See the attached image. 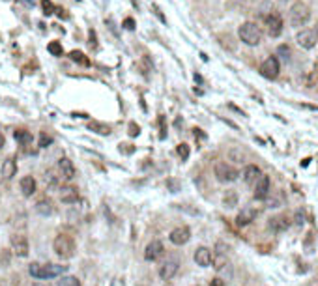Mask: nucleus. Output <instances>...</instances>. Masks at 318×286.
<instances>
[{"label": "nucleus", "instance_id": "obj_1", "mask_svg": "<svg viewBox=\"0 0 318 286\" xmlns=\"http://www.w3.org/2000/svg\"><path fill=\"white\" fill-rule=\"evenodd\" d=\"M67 271V266H60V264H40V262H32L28 266V273L34 279H54L60 277Z\"/></svg>", "mask_w": 318, "mask_h": 286}, {"label": "nucleus", "instance_id": "obj_2", "mask_svg": "<svg viewBox=\"0 0 318 286\" xmlns=\"http://www.w3.org/2000/svg\"><path fill=\"white\" fill-rule=\"evenodd\" d=\"M238 36H240V40L244 41L246 45L255 47V45H259L260 40H262V30H260V27L257 25V23L247 21V23H244V25L240 27Z\"/></svg>", "mask_w": 318, "mask_h": 286}, {"label": "nucleus", "instance_id": "obj_3", "mask_svg": "<svg viewBox=\"0 0 318 286\" xmlns=\"http://www.w3.org/2000/svg\"><path fill=\"white\" fill-rule=\"evenodd\" d=\"M53 249H54V253L58 254L60 258H64V260L73 258V256H75V251H77L75 241H73V238H69L67 234H60V236H56V238H54Z\"/></svg>", "mask_w": 318, "mask_h": 286}, {"label": "nucleus", "instance_id": "obj_4", "mask_svg": "<svg viewBox=\"0 0 318 286\" xmlns=\"http://www.w3.org/2000/svg\"><path fill=\"white\" fill-rule=\"evenodd\" d=\"M288 19H290L292 27H303L305 23L311 19V8L307 6L305 2H301V0L294 2L290 12H288Z\"/></svg>", "mask_w": 318, "mask_h": 286}, {"label": "nucleus", "instance_id": "obj_5", "mask_svg": "<svg viewBox=\"0 0 318 286\" xmlns=\"http://www.w3.org/2000/svg\"><path fill=\"white\" fill-rule=\"evenodd\" d=\"M213 174H215V178H217L221 183H232V181H236L240 178L238 168H234V166L225 163V161L215 163V166H213Z\"/></svg>", "mask_w": 318, "mask_h": 286}, {"label": "nucleus", "instance_id": "obj_6", "mask_svg": "<svg viewBox=\"0 0 318 286\" xmlns=\"http://www.w3.org/2000/svg\"><path fill=\"white\" fill-rule=\"evenodd\" d=\"M283 27H285L283 25V17L277 14H270L264 19V28L270 38H279L283 34Z\"/></svg>", "mask_w": 318, "mask_h": 286}, {"label": "nucleus", "instance_id": "obj_7", "mask_svg": "<svg viewBox=\"0 0 318 286\" xmlns=\"http://www.w3.org/2000/svg\"><path fill=\"white\" fill-rule=\"evenodd\" d=\"M279 71H281V64H279L277 56H268V58L262 62V66H260L262 77H266V79H270V80L277 79Z\"/></svg>", "mask_w": 318, "mask_h": 286}, {"label": "nucleus", "instance_id": "obj_8", "mask_svg": "<svg viewBox=\"0 0 318 286\" xmlns=\"http://www.w3.org/2000/svg\"><path fill=\"white\" fill-rule=\"evenodd\" d=\"M296 41L303 49H312L318 43V30L316 28H305L296 36Z\"/></svg>", "mask_w": 318, "mask_h": 286}, {"label": "nucleus", "instance_id": "obj_9", "mask_svg": "<svg viewBox=\"0 0 318 286\" xmlns=\"http://www.w3.org/2000/svg\"><path fill=\"white\" fill-rule=\"evenodd\" d=\"M178 269H180L178 258H167V262H163V266L159 267V277L163 280H171L176 277Z\"/></svg>", "mask_w": 318, "mask_h": 286}, {"label": "nucleus", "instance_id": "obj_10", "mask_svg": "<svg viewBox=\"0 0 318 286\" xmlns=\"http://www.w3.org/2000/svg\"><path fill=\"white\" fill-rule=\"evenodd\" d=\"M163 254H165V247H163V243L159 240L150 241L144 249V258L148 260V262H155V260H159Z\"/></svg>", "mask_w": 318, "mask_h": 286}, {"label": "nucleus", "instance_id": "obj_11", "mask_svg": "<svg viewBox=\"0 0 318 286\" xmlns=\"http://www.w3.org/2000/svg\"><path fill=\"white\" fill-rule=\"evenodd\" d=\"M12 249H14V253L17 254V256H28L30 247H28L27 236H23V234H14V236H12Z\"/></svg>", "mask_w": 318, "mask_h": 286}, {"label": "nucleus", "instance_id": "obj_12", "mask_svg": "<svg viewBox=\"0 0 318 286\" xmlns=\"http://www.w3.org/2000/svg\"><path fill=\"white\" fill-rule=\"evenodd\" d=\"M255 191H253V197L257 200H264L268 195H270V178L266 176V174H262L259 180L255 181Z\"/></svg>", "mask_w": 318, "mask_h": 286}, {"label": "nucleus", "instance_id": "obj_13", "mask_svg": "<svg viewBox=\"0 0 318 286\" xmlns=\"http://www.w3.org/2000/svg\"><path fill=\"white\" fill-rule=\"evenodd\" d=\"M169 240L174 245H186L187 241L191 240V230L187 226H178V228H174L173 232H171Z\"/></svg>", "mask_w": 318, "mask_h": 286}, {"label": "nucleus", "instance_id": "obj_14", "mask_svg": "<svg viewBox=\"0 0 318 286\" xmlns=\"http://www.w3.org/2000/svg\"><path fill=\"white\" fill-rule=\"evenodd\" d=\"M58 172L60 176L64 178V180H73L75 178V174H77V168H75V165H73V161L69 159V157H62V159L58 161Z\"/></svg>", "mask_w": 318, "mask_h": 286}, {"label": "nucleus", "instance_id": "obj_15", "mask_svg": "<svg viewBox=\"0 0 318 286\" xmlns=\"http://www.w3.org/2000/svg\"><path fill=\"white\" fill-rule=\"evenodd\" d=\"M193 258H195V262H197V266L208 267V266H212L213 254L208 247H199V249L195 251V256H193Z\"/></svg>", "mask_w": 318, "mask_h": 286}, {"label": "nucleus", "instance_id": "obj_16", "mask_svg": "<svg viewBox=\"0 0 318 286\" xmlns=\"http://www.w3.org/2000/svg\"><path fill=\"white\" fill-rule=\"evenodd\" d=\"M270 226H272L275 232H285L292 226V221L288 215H275L270 219Z\"/></svg>", "mask_w": 318, "mask_h": 286}, {"label": "nucleus", "instance_id": "obj_17", "mask_svg": "<svg viewBox=\"0 0 318 286\" xmlns=\"http://www.w3.org/2000/svg\"><path fill=\"white\" fill-rule=\"evenodd\" d=\"M260 176H262V172H260V168L257 165H247L244 168V172H242V178H244L247 185H255V181L259 180Z\"/></svg>", "mask_w": 318, "mask_h": 286}, {"label": "nucleus", "instance_id": "obj_18", "mask_svg": "<svg viewBox=\"0 0 318 286\" xmlns=\"http://www.w3.org/2000/svg\"><path fill=\"white\" fill-rule=\"evenodd\" d=\"M19 187H21L23 197H32V195L36 193L38 183H36V180H34V176H23L19 181Z\"/></svg>", "mask_w": 318, "mask_h": 286}, {"label": "nucleus", "instance_id": "obj_19", "mask_svg": "<svg viewBox=\"0 0 318 286\" xmlns=\"http://www.w3.org/2000/svg\"><path fill=\"white\" fill-rule=\"evenodd\" d=\"M79 199V191H77V187L73 185H64L60 189V200L64 202V204H73V202H77Z\"/></svg>", "mask_w": 318, "mask_h": 286}, {"label": "nucleus", "instance_id": "obj_20", "mask_svg": "<svg viewBox=\"0 0 318 286\" xmlns=\"http://www.w3.org/2000/svg\"><path fill=\"white\" fill-rule=\"evenodd\" d=\"M0 174H2L4 180H12L15 174H17V161H15L14 157H8V159L2 163Z\"/></svg>", "mask_w": 318, "mask_h": 286}, {"label": "nucleus", "instance_id": "obj_21", "mask_svg": "<svg viewBox=\"0 0 318 286\" xmlns=\"http://www.w3.org/2000/svg\"><path fill=\"white\" fill-rule=\"evenodd\" d=\"M255 217H257V210H255V208H244V210L238 213V217H236V225L246 226L249 225V223H253Z\"/></svg>", "mask_w": 318, "mask_h": 286}, {"label": "nucleus", "instance_id": "obj_22", "mask_svg": "<svg viewBox=\"0 0 318 286\" xmlns=\"http://www.w3.org/2000/svg\"><path fill=\"white\" fill-rule=\"evenodd\" d=\"M36 212L40 213V215H43V217H51L54 213V204L51 199H41L36 202Z\"/></svg>", "mask_w": 318, "mask_h": 286}, {"label": "nucleus", "instance_id": "obj_23", "mask_svg": "<svg viewBox=\"0 0 318 286\" xmlns=\"http://www.w3.org/2000/svg\"><path fill=\"white\" fill-rule=\"evenodd\" d=\"M14 137H15V140L17 142H21L23 146H27V144H30L32 142V135L28 133V131H25V129H17L14 133Z\"/></svg>", "mask_w": 318, "mask_h": 286}, {"label": "nucleus", "instance_id": "obj_24", "mask_svg": "<svg viewBox=\"0 0 318 286\" xmlns=\"http://www.w3.org/2000/svg\"><path fill=\"white\" fill-rule=\"evenodd\" d=\"M236 204H238V193H234V191H226L225 197H223V206L234 208Z\"/></svg>", "mask_w": 318, "mask_h": 286}, {"label": "nucleus", "instance_id": "obj_25", "mask_svg": "<svg viewBox=\"0 0 318 286\" xmlns=\"http://www.w3.org/2000/svg\"><path fill=\"white\" fill-rule=\"evenodd\" d=\"M58 286H83L81 284V280L77 277H73V275H66V277H62L58 280Z\"/></svg>", "mask_w": 318, "mask_h": 286}, {"label": "nucleus", "instance_id": "obj_26", "mask_svg": "<svg viewBox=\"0 0 318 286\" xmlns=\"http://www.w3.org/2000/svg\"><path fill=\"white\" fill-rule=\"evenodd\" d=\"M277 60H283V62H288L290 60V49H288V45H279L277 47Z\"/></svg>", "mask_w": 318, "mask_h": 286}, {"label": "nucleus", "instance_id": "obj_27", "mask_svg": "<svg viewBox=\"0 0 318 286\" xmlns=\"http://www.w3.org/2000/svg\"><path fill=\"white\" fill-rule=\"evenodd\" d=\"M69 58H71L73 62H79V64H83V66H88V64H90V60H88L87 56L81 53V51H71V53H69Z\"/></svg>", "mask_w": 318, "mask_h": 286}, {"label": "nucleus", "instance_id": "obj_28", "mask_svg": "<svg viewBox=\"0 0 318 286\" xmlns=\"http://www.w3.org/2000/svg\"><path fill=\"white\" fill-rule=\"evenodd\" d=\"M264 200H266V204H268V208H279V204L283 202V197H281L279 193H275L273 197H270V195H268Z\"/></svg>", "mask_w": 318, "mask_h": 286}, {"label": "nucleus", "instance_id": "obj_29", "mask_svg": "<svg viewBox=\"0 0 318 286\" xmlns=\"http://www.w3.org/2000/svg\"><path fill=\"white\" fill-rule=\"evenodd\" d=\"M47 51L53 54V56H62V53H64V51H62V45H60L58 41H51V43L47 45Z\"/></svg>", "mask_w": 318, "mask_h": 286}, {"label": "nucleus", "instance_id": "obj_30", "mask_svg": "<svg viewBox=\"0 0 318 286\" xmlns=\"http://www.w3.org/2000/svg\"><path fill=\"white\" fill-rule=\"evenodd\" d=\"M167 189H169L171 193H178L180 189H182V183H180L176 178H169V180H167Z\"/></svg>", "mask_w": 318, "mask_h": 286}, {"label": "nucleus", "instance_id": "obj_31", "mask_svg": "<svg viewBox=\"0 0 318 286\" xmlns=\"http://www.w3.org/2000/svg\"><path fill=\"white\" fill-rule=\"evenodd\" d=\"M10 262H12V254H10V251H8V249H2V251H0V266L8 267L10 266Z\"/></svg>", "mask_w": 318, "mask_h": 286}, {"label": "nucleus", "instance_id": "obj_32", "mask_svg": "<svg viewBox=\"0 0 318 286\" xmlns=\"http://www.w3.org/2000/svg\"><path fill=\"white\" fill-rule=\"evenodd\" d=\"M178 155L182 157V161H186L189 157V146L187 144H180L178 146Z\"/></svg>", "mask_w": 318, "mask_h": 286}, {"label": "nucleus", "instance_id": "obj_33", "mask_svg": "<svg viewBox=\"0 0 318 286\" xmlns=\"http://www.w3.org/2000/svg\"><path fill=\"white\" fill-rule=\"evenodd\" d=\"M49 144H53V137H49V135L41 133V137H40V146L41 148H47Z\"/></svg>", "mask_w": 318, "mask_h": 286}, {"label": "nucleus", "instance_id": "obj_34", "mask_svg": "<svg viewBox=\"0 0 318 286\" xmlns=\"http://www.w3.org/2000/svg\"><path fill=\"white\" fill-rule=\"evenodd\" d=\"M41 6H43V10H45V15H51L54 12V6L51 0H41Z\"/></svg>", "mask_w": 318, "mask_h": 286}, {"label": "nucleus", "instance_id": "obj_35", "mask_svg": "<svg viewBox=\"0 0 318 286\" xmlns=\"http://www.w3.org/2000/svg\"><path fill=\"white\" fill-rule=\"evenodd\" d=\"M122 27L126 28V30H133V28H135V21H133L131 17H127V19L124 21V25H122Z\"/></svg>", "mask_w": 318, "mask_h": 286}, {"label": "nucleus", "instance_id": "obj_36", "mask_svg": "<svg viewBox=\"0 0 318 286\" xmlns=\"http://www.w3.org/2000/svg\"><path fill=\"white\" fill-rule=\"evenodd\" d=\"M131 131H129V135L131 137H135V135H139V126H135V124H131V127H129Z\"/></svg>", "mask_w": 318, "mask_h": 286}, {"label": "nucleus", "instance_id": "obj_37", "mask_svg": "<svg viewBox=\"0 0 318 286\" xmlns=\"http://www.w3.org/2000/svg\"><path fill=\"white\" fill-rule=\"evenodd\" d=\"M210 286H225V282H223L221 279H213L212 284H210Z\"/></svg>", "mask_w": 318, "mask_h": 286}, {"label": "nucleus", "instance_id": "obj_38", "mask_svg": "<svg viewBox=\"0 0 318 286\" xmlns=\"http://www.w3.org/2000/svg\"><path fill=\"white\" fill-rule=\"evenodd\" d=\"M2 146H4V135L0 133V150H2Z\"/></svg>", "mask_w": 318, "mask_h": 286}, {"label": "nucleus", "instance_id": "obj_39", "mask_svg": "<svg viewBox=\"0 0 318 286\" xmlns=\"http://www.w3.org/2000/svg\"><path fill=\"white\" fill-rule=\"evenodd\" d=\"M32 286H47V284H43V282H32Z\"/></svg>", "mask_w": 318, "mask_h": 286}]
</instances>
